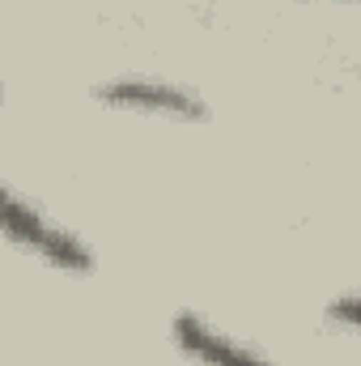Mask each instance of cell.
I'll return each mask as SVG.
<instances>
[{
  "label": "cell",
  "mask_w": 361,
  "mask_h": 366,
  "mask_svg": "<svg viewBox=\"0 0 361 366\" xmlns=\"http://www.w3.org/2000/svg\"><path fill=\"white\" fill-rule=\"evenodd\" d=\"M175 341L195 366H272L255 345L230 337L225 328H217L213 320H204L195 311L175 315Z\"/></svg>",
  "instance_id": "obj_3"
},
{
  "label": "cell",
  "mask_w": 361,
  "mask_h": 366,
  "mask_svg": "<svg viewBox=\"0 0 361 366\" xmlns=\"http://www.w3.org/2000/svg\"><path fill=\"white\" fill-rule=\"evenodd\" d=\"M323 320L332 328H349V332H361V294H345V298H332Z\"/></svg>",
  "instance_id": "obj_4"
},
{
  "label": "cell",
  "mask_w": 361,
  "mask_h": 366,
  "mask_svg": "<svg viewBox=\"0 0 361 366\" xmlns=\"http://www.w3.org/2000/svg\"><path fill=\"white\" fill-rule=\"evenodd\" d=\"M0 222H4L9 243L26 247L30 256L47 260L51 269H60V273H93V252L90 247H86L68 226L51 222V217H47L34 200H26L17 187H4V213H0Z\"/></svg>",
  "instance_id": "obj_1"
},
{
  "label": "cell",
  "mask_w": 361,
  "mask_h": 366,
  "mask_svg": "<svg viewBox=\"0 0 361 366\" xmlns=\"http://www.w3.org/2000/svg\"><path fill=\"white\" fill-rule=\"evenodd\" d=\"M93 98L106 102V107L136 111V115H162V119H183V124L208 119V102L195 90H187L179 81H166V77H149V73L111 77L93 90Z\"/></svg>",
  "instance_id": "obj_2"
}]
</instances>
